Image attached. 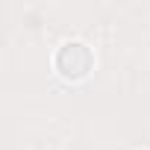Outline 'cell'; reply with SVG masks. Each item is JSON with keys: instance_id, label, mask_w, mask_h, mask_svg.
Segmentation results:
<instances>
[{"instance_id": "6da1fadb", "label": "cell", "mask_w": 150, "mask_h": 150, "mask_svg": "<svg viewBox=\"0 0 150 150\" xmlns=\"http://www.w3.org/2000/svg\"><path fill=\"white\" fill-rule=\"evenodd\" d=\"M53 65L59 71V77H65L71 83H80V80L88 77L91 68H94V53H91V47L86 41L71 38V41H62L59 44V50L53 56Z\"/></svg>"}]
</instances>
